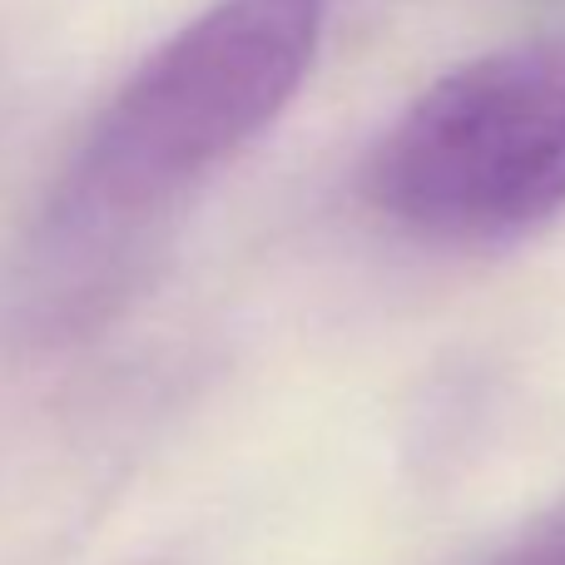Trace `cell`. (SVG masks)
I'll use <instances>...</instances> for the list:
<instances>
[{
    "instance_id": "7a4b0ae2",
    "label": "cell",
    "mask_w": 565,
    "mask_h": 565,
    "mask_svg": "<svg viewBox=\"0 0 565 565\" xmlns=\"http://www.w3.org/2000/svg\"><path fill=\"white\" fill-rule=\"evenodd\" d=\"M372 209L437 244H507L565 209V30L427 85L367 159Z\"/></svg>"
},
{
    "instance_id": "3957f363",
    "label": "cell",
    "mask_w": 565,
    "mask_h": 565,
    "mask_svg": "<svg viewBox=\"0 0 565 565\" xmlns=\"http://www.w3.org/2000/svg\"><path fill=\"white\" fill-rule=\"evenodd\" d=\"M491 565H565V511L541 521L536 531H526L516 546L501 551Z\"/></svg>"
},
{
    "instance_id": "6da1fadb",
    "label": "cell",
    "mask_w": 565,
    "mask_h": 565,
    "mask_svg": "<svg viewBox=\"0 0 565 565\" xmlns=\"http://www.w3.org/2000/svg\"><path fill=\"white\" fill-rule=\"evenodd\" d=\"M318 25V0H218L174 30L85 135L60 228L135 224L224 169L302 89Z\"/></svg>"
}]
</instances>
